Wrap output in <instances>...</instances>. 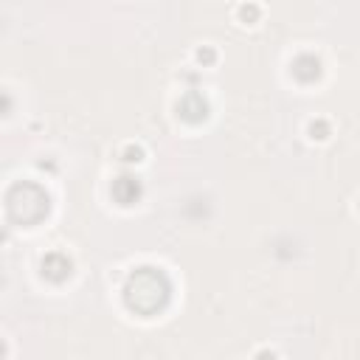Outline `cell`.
<instances>
[{
	"label": "cell",
	"instance_id": "6da1fadb",
	"mask_svg": "<svg viewBox=\"0 0 360 360\" xmlns=\"http://www.w3.org/2000/svg\"><path fill=\"white\" fill-rule=\"evenodd\" d=\"M172 295V281L160 267H138L124 287V301L138 315H155L166 307Z\"/></svg>",
	"mask_w": 360,
	"mask_h": 360
},
{
	"label": "cell",
	"instance_id": "7a4b0ae2",
	"mask_svg": "<svg viewBox=\"0 0 360 360\" xmlns=\"http://www.w3.org/2000/svg\"><path fill=\"white\" fill-rule=\"evenodd\" d=\"M6 208L8 217L20 225H37L39 219L48 217L51 211V197L42 186L31 183V180H20L6 191Z\"/></svg>",
	"mask_w": 360,
	"mask_h": 360
},
{
	"label": "cell",
	"instance_id": "3957f363",
	"mask_svg": "<svg viewBox=\"0 0 360 360\" xmlns=\"http://www.w3.org/2000/svg\"><path fill=\"white\" fill-rule=\"evenodd\" d=\"M177 112H180V118H186V121H191V124H197V121H205V115H208V101L202 98V93H197V90H188V93L180 98V104H177Z\"/></svg>",
	"mask_w": 360,
	"mask_h": 360
},
{
	"label": "cell",
	"instance_id": "277c9868",
	"mask_svg": "<svg viewBox=\"0 0 360 360\" xmlns=\"http://www.w3.org/2000/svg\"><path fill=\"white\" fill-rule=\"evenodd\" d=\"M138 197H141V180H138V177L121 174V177L112 183V200H115L118 205H132Z\"/></svg>",
	"mask_w": 360,
	"mask_h": 360
},
{
	"label": "cell",
	"instance_id": "5b68a950",
	"mask_svg": "<svg viewBox=\"0 0 360 360\" xmlns=\"http://www.w3.org/2000/svg\"><path fill=\"white\" fill-rule=\"evenodd\" d=\"M70 270H73V264L65 253H48L42 259V276L51 281H65L70 276Z\"/></svg>",
	"mask_w": 360,
	"mask_h": 360
},
{
	"label": "cell",
	"instance_id": "8992f818",
	"mask_svg": "<svg viewBox=\"0 0 360 360\" xmlns=\"http://www.w3.org/2000/svg\"><path fill=\"white\" fill-rule=\"evenodd\" d=\"M292 76H295L298 82H315V79L321 76V62H318V56H312V53L295 56V62H292Z\"/></svg>",
	"mask_w": 360,
	"mask_h": 360
}]
</instances>
